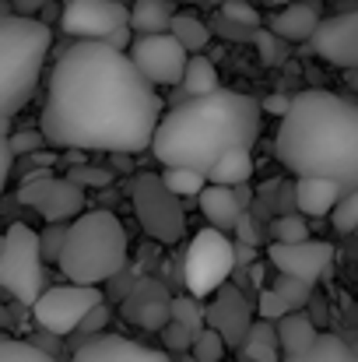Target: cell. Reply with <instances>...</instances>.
<instances>
[{
  "mask_svg": "<svg viewBox=\"0 0 358 362\" xmlns=\"http://www.w3.org/2000/svg\"><path fill=\"white\" fill-rule=\"evenodd\" d=\"M267 260L281 271V274H295L306 281H316L330 260H334V246L323 240H302V243H274L267 250Z\"/></svg>",
  "mask_w": 358,
  "mask_h": 362,
  "instance_id": "15",
  "label": "cell"
},
{
  "mask_svg": "<svg viewBox=\"0 0 358 362\" xmlns=\"http://www.w3.org/2000/svg\"><path fill=\"white\" fill-rule=\"evenodd\" d=\"M281 362H358V349H352L341 334L320 331V338H316L306 352L285 356Z\"/></svg>",
  "mask_w": 358,
  "mask_h": 362,
  "instance_id": "23",
  "label": "cell"
},
{
  "mask_svg": "<svg viewBox=\"0 0 358 362\" xmlns=\"http://www.w3.org/2000/svg\"><path fill=\"white\" fill-rule=\"evenodd\" d=\"M253 310H256V303H249L236 285L225 281L215 292V299L204 306V324L215 327L225 338L229 349H242V341H246V334L253 327Z\"/></svg>",
  "mask_w": 358,
  "mask_h": 362,
  "instance_id": "14",
  "label": "cell"
},
{
  "mask_svg": "<svg viewBox=\"0 0 358 362\" xmlns=\"http://www.w3.org/2000/svg\"><path fill=\"white\" fill-rule=\"evenodd\" d=\"M274 292H281V299L292 306V310H306L309 306V299H313V281H306V278H295V274H281L278 271V278H274V285H270Z\"/></svg>",
  "mask_w": 358,
  "mask_h": 362,
  "instance_id": "28",
  "label": "cell"
},
{
  "mask_svg": "<svg viewBox=\"0 0 358 362\" xmlns=\"http://www.w3.org/2000/svg\"><path fill=\"white\" fill-rule=\"evenodd\" d=\"M130 60L137 64V71L155 85V88H169V85H183L190 53L183 49V42L172 32H158V35H137L130 42Z\"/></svg>",
  "mask_w": 358,
  "mask_h": 362,
  "instance_id": "12",
  "label": "cell"
},
{
  "mask_svg": "<svg viewBox=\"0 0 358 362\" xmlns=\"http://www.w3.org/2000/svg\"><path fill=\"white\" fill-rule=\"evenodd\" d=\"M309 240V226L299 215H281L274 218V243H302Z\"/></svg>",
  "mask_w": 358,
  "mask_h": 362,
  "instance_id": "36",
  "label": "cell"
},
{
  "mask_svg": "<svg viewBox=\"0 0 358 362\" xmlns=\"http://www.w3.org/2000/svg\"><path fill=\"white\" fill-rule=\"evenodd\" d=\"M176 0H130V28L137 35H158L172 28Z\"/></svg>",
  "mask_w": 358,
  "mask_h": 362,
  "instance_id": "21",
  "label": "cell"
},
{
  "mask_svg": "<svg viewBox=\"0 0 358 362\" xmlns=\"http://www.w3.org/2000/svg\"><path fill=\"white\" fill-rule=\"evenodd\" d=\"M0 253H4V229H0Z\"/></svg>",
  "mask_w": 358,
  "mask_h": 362,
  "instance_id": "48",
  "label": "cell"
},
{
  "mask_svg": "<svg viewBox=\"0 0 358 362\" xmlns=\"http://www.w3.org/2000/svg\"><path fill=\"white\" fill-rule=\"evenodd\" d=\"M42 240L25 222H14L4 233V253H0V288L11 292L18 303L35 306L42 288Z\"/></svg>",
  "mask_w": 358,
  "mask_h": 362,
  "instance_id": "6",
  "label": "cell"
},
{
  "mask_svg": "<svg viewBox=\"0 0 358 362\" xmlns=\"http://www.w3.org/2000/svg\"><path fill=\"white\" fill-rule=\"evenodd\" d=\"M309 49L334 67L358 71V7L323 18L309 39Z\"/></svg>",
  "mask_w": 358,
  "mask_h": 362,
  "instance_id": "13",
  "label": "cell"
},
{
  "mask_svg": "<svg viewBox=\"0 0 358 362\" xmlns=\"http://www.w3.org/2000/svg\"><path fill=\"white\" fill-rule=\"evenodd\" d=\"M67 226H71V222H49V229L39 236L46 260H60V250H64V240H67Z\"/></svg>",
  "mask_w": 358,
  "mask_h": 362,
  "instance_id": "39",
  "label": "cell"
},
{
  "mask_svg": "<svg viewBox=\"0 0 358 362\" xmlns=\"http://www.w3.org/2000/svg\"><path fill=\"white\" fill-rule=\"evenodd\" d=\"M218 88H222V85H218L215 64H211L204 53H193L190 64H186V74H183V92H186L190 99H197V95H211V92H218Z\"/></svg>",
  "mask_w": 358,
  "mask_h": 362,
  "instance_id": "25",
  "label": "cell"
},
{
  "mask_svg": "<svg viewBox=\"0 0 358 362\" xmlns=\"http://www.w3.org/2000/svg\"><path fill=\"white\" fill-rule=\"evenodd\" d=\"M60 28L74 39L109 42L130 49V4L123 0H67L60 11Z\"/></svg>",
  "mask_w": 358,
  "mask_h": 362,
  "instance_id": "8",
  "label": "cell"
},
{
  "mask_svg": "<svg viewBox=\"0 0 358 362\" xmlns=\"http://www.w3.org/2000/svg\"><path fill=\"white\" fill-rule=\"evenodd\" d=\"M35 4H42V0H14L18 14H32V11H35ZM32 18H35V14H32Z\"/></svg>",
  "mask_w": 358,
  "mask_h": 362,
  "instance_id": "44",
  "label": "cell"
},
{
  "mask_svg": "<svg viewBox=\"0 0 358 362\" xmlns=\"http://www.w3.org/2000/svg\"><path fill=\"white\" fill-rule=\"evenodd\" d=\"M14 148H11V120H0V194L11 180V169H14Z\"/></svg>",
  "mask_w": 358,
  "mask_h": 362,
  "instance_id": "38",
  "label": "cell"
},
{
  "mask_svg": "<svg viewBox=\"0 0 358 362\" xmlns=\"http://www.w3.org/2000/svg\"><path fill=\"white\" fill-rule=\"evenodd\" d=\"M260 4H281V7H285V4H292V0H260Z\"/></svg>",
  "mask_w": 358,
  "mask_h": 362,
  "instance_id": "46",
  "label": "cell"
},
{
  "mask_svg": "<svg viewBox=\"0 0 358 362\" xmlns=\"http://www.w3.org/2000/svg\"><path fill=\"white\" fill-rule=\"evenodd\" d=\"M0 362H56L46 349L18 338H0Z\"/></svg>",
  "mask_w": 358,
  "mask_h": 362,
  "instance_id": "30",
  "label": "cell"
},
{
  "mask_svg": "<svg viewBox=\"0 0 358 362\" xmlns=\"http://www.w3.org/2000/svg\"><path fill=\"white\" fill-rule=\"evenodd\" d=\"M42 144H46V134L42 130H18V134H11L14 155H35Z\"/></svg>",
  "mask_w": 358,
  "mask_h": 362,
  "instance_id": "40",
  "label": "cell"
},
{
  "mask_svg": "<svg viewBox=\"0 0 358 362\" xmlns=\"http://www.w3.org/2000/svg\"><path fill=\"white\" fill-rule=\"evenodd\" d=\"M288 106H292V99H288V95H270V99H263V110H267V113H274V117H285V113H288Z\"/></svg>",
  "mask_w": 358,
  "mask_h": 362,
  "instance_id": "42",
  "label": "cell"
},
{
  "mask_svg": "<svg viewBox=\"0 0 358 362\" xmlns=\"http://www.w3.org/2000/svg\"><path fill=\"white\" fill-rule=\"evenodd\" d=\"M95 306H102L99 285L67 281V285L46 288V292L35 299L32 317H35V324H39L42 331H49L53 338H67V334H74V331L88 320V313H92Z\"/></svg>",
  "mask_w": 358,
  "mask_h": 362,
  "instance_id": "10",
  "label": "cell"
},
{
  "mask_svg": "<svg viewBox=\"0 0 358 362\" xmlns=\"http://www.w3.org/2000/svg\"><path fill=\"white\" fill-rule=\"evenodd\" d=\"M162 117L158 88L126 49L78 39L53 64L39 130L49 148L137 155L151 148Z\"/></svg>",
  "mask_w": 358,
  "mask_h": 362,
  "instance_id": "1",
  "label": "cell"
},
{
  "mask_svg": "<svg viewBox=\"0 0 358 362\" xmlns=\"http://www.w3.org/2000/svg\"><path fill=\"white\" fill-rule=\"evenodd\" d=\"M239 236H242V243H249V246H253V243H256V233H253V226H249V215H246V211H242V218H239Z\"/></svg>",
  "mask_w": 358,
  "mask_h": 362,
  "instance_id": "43",
  "label": "cell"
},
{
  "mask_svg": "<svg viewBox=\"0 0 358 362\" xmlns=\"http://www.w3.org/2000/svg\"><path fill=\"white\" fill-rule=\"evenodd\" d=\"M162 180H165V187H169L176 197H197V194L208 187V176L197 173V169H190V165H165Z\"/></svg>",
  "mask_w": 358,
  "mask_h": 362,
  "instance_id": "27",
  "label": "cell"
},
{
  "mask_svg": "<svg viewBox=\"0 0 358 362\" xmlns=\"http://www.w3.org/2000/svg\"><path fill=\"white\" fill-rule=\"evenodd\" d=\"M253 42H256L260 60H263L267 67H278V64L288 60V39H281L278 32H270V28H256V32H253Z\"/></svg>",
  "mask_w": 358,
  "mask_h": 362,
  "instance_id": "29",
  "label": "cell"
},
{
  "mask_svg": "<svg viewBox=\"0 0 358 362\" xmlns=\"http://www.w3.org/2000/svg\"><path fill=\"white\" fill-rule=\"evenodd\" d=\"M71 362H176L169 359L162 349H148V345H137L123 334H99L92 341H85Z\"/></svg>",
  "mask_w": 358,
  "mask_h": 362,
  "instance_id": "16",
  "label": "cell"
},
{
  "mask_svg": "<svg viewBox=\"0 0 358 362\" xmlns=\"http://www.w3.org/2000/svg\"><path fill=\"white\" fill-rule=\"evenodd\" d=\"M320 7L316 4H299V0H292V4H285L274 18H270V32H278L281 39H288V42H306V39H313V32L320 28Z\"/></svg>",
  "mask_w": 358,
  "mask_h": 362,
  "instance_id": "19",
  "label": "cell"
},
{
  "mask_svg": "<svg viewBox=\"0 0 358 362\" xmlns=\"http://www.w3.org/2000/svg\"><path fill=\"white\" fill-rule=\"evenodd\" d=\"M169 32L183 42V49H186L190 57L201 53V49H208V42H211V25H208L204 18H197V14H176Z\"/></svg>",
  "mask_w": 358,
  "mask_h": 362,
  "instance_id": "26",
  "label": "cell"
},
{
  "mask_svg": "<svg viewBox=\"0 0 358 362\" xmlns=\"http://www.w3.org/2000/svg\"><path fill=\"white\" fill-rule=\"evenodd\" d=\"M53 32L32 14L0 18V120H11L35 95Z\"/></svg>",
  "mask_w": 358,
  "mask_h": 362,
  "instance_id": "4",
  "label": "cell"
},
{
  "mask_svg": "<svg viewBox=\"0 0 358 362\" xmlns=\"http://www.w3.org/2000/svg\"><path fill=\"white\" fill-rule=\"evenodd\" d=\"M330 215H334L330 222L338 233H358V190H345Z\"/></svg>",
  "mask_w": 358,
  "mask_h": 362,
  "instance_id": "32",
  "label": "cell"
},
{
  "mask_svg": "<svg viewBox=\"0 0 358 362\" xmlns=\"http://www.w3.org/2000/svg\"><path fill=\"white\" fill-rule=\"evenodd\" d=\"M236 246L239 243L229 240V233L222 229H201L190 246H186V257H183V281H186V292L204 299V296H215L236 271Z\"/></svg>",
  "mask_w": 358,
  "mask_h": 362,
  "instance_id": "7",
  "label": "cell"
},
{
  "mask_svg": "<svg viewBox=\"0 0 358 362\" xmlns=\"http://www.w3.org/2000/svg\"><path fill=\"white\" fill-rule=\"evenodd\" d=\"M341 194H345V187L338 180H327V176H299V183H295V204L309 218L330 215L334 204L341 201Z\"/></svg>",
  "mask_w": 358,
  "mask_h": 362,
  "instance_id": "18",
  "label": "cell"
},
{
  "mask_svg": "<svg viewBox=\"0 0 358 362\" xmlns=\"http://www.w3.org/2000/svg\"><path fill=\"white\" fill-rule=\"evenodd\" d=\"M263 127V103L218 88L211 95H197L186 106L169 110L151 141V155L162 165H190L197 173H211L215 162L229 148H253Z\"/></svg>",
  "mask_w": 358,
  "mask_h": 362,
  "instance_id": "3",
  "label": "cell"
},
{
  "mask_svg": "<svg viewBox=\"0 0 358 362\" xmlns=\"http://www.w3.org/2000/svg\"><path fill=\"white\" fill-rule=\"evenodd\" d=\"M18 201L32 211H39L46 222H74L85 211V187L71 176L53 173H32L18 187Z\"/></svg>",
  "mask_w": 358,
  "mask_h": 362,
  "instance_id": "11",
  "label": "cell"
},
{
  "mask_svg": "<svg viewBox=\"0 0 358 362\" xmlns=\"http://www.w3.org/2000/svg\"><path fill=\"white\" fill-rule=\"evenodd\" d=\"M278 320H253L246 341H242V362H281L285 356H278Z\"/></svg>",
  "mask_w": 358,
  "mask_h": 362,
  "instance_id": "22",
  "label": "cell"
},
{
  "mask_svg": "<svg viewBox=\"0 0 358 362\" xmlns=\"http://www.w3.org/2000/svg\"><path fill=\"white\" fill-rule=\"evenodd\" d=\"M197 204H201V215L222 229V233H232L242 218V201H239L236 187H222V183H208L201 194H197Z\"/></svg>",
  "mask_w": 358,
  "mask_h": 362,
  "instance_id": "17",
  "label": "cell"
},
{
  "mask_svg": "<svg viewBox=\"0 0 358 362\" xmlns=\"http://www.w3.org/2000/svg\"><path fill=\"white\" fill-rule=\"evenodd\" d=\"M249 176H253V155H249V148H229V151L215 162V169L208 173V183L242 187Z\"/></svg>",
  "mask_w": 358,
  "mask_h": 362,
  "instance_id": "24",
  "label": "cell"
},
{
  "mask_svg": "<svg viewBox=\"0 0 358 362\" xmlns=\"http://www.w3.org/2000/svg\"><path fill=\"white\" fill-rule=\"evenodd\" d=\"M176 4H201V0H176Z\"/></svg>",
  "mask_w": 358,
  "mask_h": 362,
  "instance_id": "47",
  "label": "cell"
},
{
  "mask_svg": "<svg viewBox=\"0 0 358 362\" xmlns=\"http://www.w3.org/2000/svg\"><path fill=\"white\" fill-rule=\"evenodd\" d=\"M320 338L316 331V320L306 313V310H292L278 320V341H281V356H295V352H306L313 341Z\"/></svg>",
  "mask_w": 358,
  "mask_h": 362,
  "instance_id": "20",
  "label": "cell"
},
{
  "mask_svg": "<svg viewBox=\"0 0 358 362\" xmlns=\"http://www.w3.org/2000/svg\"><path fill=\"white\" fill-rule=\"evenodd\" d=\"M285 313H292V306L281 299V292L263 288V292H260V299H256V317H263V320H281Z\"/></svg>",
  "mask_w": 358,
  "mask_h": 362,
  "instance_id": "37",
  "label": "cell"
},
{
  "mask_svg": "<svg viewBox=\"0 0 358 362\" xmlns=\"http://www.w3.org/2000/svg\"><path fill=\"white\" fill-rule=\"evenodd\" d=\"M60 271L78 285H102L117 278L126 264V233L113 211H81L67 226V240L60 250Z\"/></svg>",
  "mask_w": 358,
  "mask_h": 362,
  "instance_id": "5",
  "label": "cell"
},
{
  "mask_svg": "<svg viewBox=\"0 0 358 362\" xmlns=\"http://www.w3.org/2000/svg\"><path fill=\"white\" fill-rule=\"evenodd\" d=\"M169 310H172V320L201 331L204 327V306L197 303V296H179V299H169Z\"/></svg>",
  "mask_w": 358,
  "mask_h": 362,
  "instance_id": "33",
  "label": "cell"
},
{
  "mask_svg": "<svg viewBox=\"0 0 358 362\" xmlns=\"http://www.w3.org/2000/svg\"><path fill=\"white\" fill-rule=\"evenodd\" d=\"M7 14H11V4H7V0H0V18H7Z\"/></svg>",
  "mask_w": 358,
  "mask_h": 362,
  "instance_id": "45",
  "label": "cell"
},
{
  "mask_svg": "<svg viewBox=\"0 0 358 362\" xmlns=\"http://www.w3.org/2000/svg\"><path fill=\"white\" fill-rule=\"evenodd\" d=\"M225 338L215 327H201L197 341H193V362H222L225 359Z\"/></svg>",
  "mask_w": 358,
  "mask_h": 362,
  "instance_id": "31",
  "label": "cell"
},
{
  "mask_svg": "<svg viewBox=\"0 0 358 362\" xmlns=\"http://www.w3.org/2000/svg\"><path fill=\"white\" fill-rule=\"evenodd\" d=\"M158 334H162V341H165L169 352H186V349H193V341H197L201 331H193V327H186V324H179V320H169Z\"/></svg>",
  "mask_w": 358,
  "mask_h": 362,
  "instance_id": "34",
  "label": "cell"
},
{
  "mask_svg": "<svg viewBox=\"0 0 358 362\" xmlns=\"http://www.w3.org/2000/svg\"><path fill=\"white\" fill-rule=\"evenodd\" d=\"M123 4H130V0H123Z\"/></svg>",
  "mask_w": 358,
  "mask_h": 362,
  "instance_id": "49",
  "label": "cell"
},
{
  "mask_svg": "<svg viewBox=\"0 0 358 362\" xmlns=\"http://www.w3.org/2000/svg\"><path fill=\"white\" fill-rule=\"evenodd\" d=\"M71 180L81 183V187H106L109 183V173H102V169H74Z\"/></svg>",
  "mask_w": 358,
  "mask_h": 362,
  "instance_id": "41",
  "label": "cell"
},
{
  "mask_svg": "<svg viewBox=\"0 0 358 362\" xmlns=\"http://www.w3.org/2000/svg\"><path fill=\"white\" fill-rule=\"evenodd\" d=\"M222 18H229V21H236L242 28H260V11L249 4V0H222V11H218Z\"/></svg>",
  "mask_w": 358,
  "mask_h": 362,
  "instance_id": "35",
  "label": "cell"
},
{
  "mask_svg": "<svg viewBox=\"0 0 358 362\" xmlns=\"http://www.w3.org/2000/svg\"><path fill=\"white\" fill-rule=\"evenodd\" d=\"M274 155L295 176H327L358 190V103L323 88L295 95L281 117Z\"/></svg>",
  "mask_w": 358,
  "mask_h": 362,
  "instance_id": "2",
  "label": "cell"
},
{
  "mask_svg": "<svg viewBox=\"0 0 358 362\" xmlns=\"http://www.w3.org/2000/svg\"><path fill=\"white\" fill-rule=\"evenodd\" d=\"M133 215L141 229L158 243H179L186 233V215L179 197L155 173H141L133 180Z\"/></svg>",
  "mask_w": 358,
  "mask_h": 362,
  "instance_id": "9",
  "label": "cell"
}]
</instances>
